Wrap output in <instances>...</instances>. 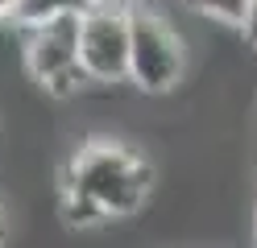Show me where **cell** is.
Wrapping results in <instances>:
<instances>
[{
  "label": "cell",
  "mask_w": 257,
  "mask_h": 248,
  "mask_svg": "<svg viewBox=\"0 0 257 248\" xmlns=\"http://www.w3.org/2000/svg\"><path fill=\"white\" fill-rule=\"evenodd\" d=\"M154 165L128 141L87 137L58 170V215L67 227L91 231L133 215L154 194Z\"/></svg>",
  "instance_id": "cell-1"
},
{
  "label": "cell",
  "mask_w": 257,
  "mask_h": 248,
  "mask_svg": "<svg viewBox=\"0 0 257 248\" xmlns=\"http://www.w3.org/2000/svg\"><path fill=\"white\" fill-rule=\"evenodd\" d=\"M187 75V42L154 0L128 5V83L146 95H170Z\"/></svg>",
  "instance_id": "cell-2"
},
{
  "label": "cell",
  "mask_w": 257,
  "mask_h": 248,
  "mask_svg": "<svg viewBox=\"0 0 257 248\" xmlns=\"http://www.w3.org/2000/svg\"><path fill=\"white\" fill-rule=\"evenodd\" d=\"M79 13L83 9H62L42 17V21L25 25V42H21L29 79L46 95H58V99L87 87L83 62H79Z\"/></svg>",
  "instance_id": "cell-3"
},
{
  "label": "cell",
  "mask_w": 257,
  "mask_h": 248,
  "mask_svg": "<svg viewBox=\"0 0 257 248\" xmlns=\"http://www.w3.org/2000/svg\"><path fill=\"white\" fill-rule=\"evenodd\" d=\"M79 62L95 87L128 83V5L87 0L79 13Z\"/></svg>",
  "instance_id": "cell-4"
},
{
  "label": "cell",
  "mask_w": 257,
  "mask_h": 248,
  "mask_svg": "<svg viewBox=\"0 0 257 248\" xmlns=\"http://www.w3.org/2000/svg\"><path fill=\"white\" fill-rule=\"evenodd\" d=\"M187 5L195 9L199 17L216 21V25H232V29H240V21H245V9H249V0H187Z\"/></svg>",
  "instance_id": "cell-5"
},
{
  "label": "cell",
  "mask_w": 257,
  "mask_h": 248,
  "mask_svg": "<svg viewBox=\"0 0 257 248\" xmlns=\"http://www.w3.org/2000/svg\"><path fill=\"white\" fill-rule=\"evenodd\" d=\"M240 38H245V46L257 54V0H249V9H245V21H240Z\"/></svg>",
  "instance_id": "cell-6"
},
{
  "label": "cell",
  "mask_w": 257,
  "mask_h": 248,
  "mask_svg": "<svg viewBox=\"0 0 257 248\" xmlns=\"http://www.w3.org/2000/svg\"><path fill=\"white\" fill-rule=\"evenodd\" d=\"M25 5H29V0H0V21H13V25H21Z\"/></svg>",
  "instance_id": "cell-7"
},
{
  "label": "cell",
  "mask_w": 257,
  "mask_h": 248,
  "mask_svg": "<svg viewBox=\"0 0 257 248\" xmlns=\"http://www.w3.org/2000/svg\"><path fill=\"white\" fill-rule=\"evenodd\" d=\"M9 211H5V203H0V248H9Z\"/></svg>",
  "instance_id": "cell-8"
},
{
  "label": "cell",
  "mask_w": 257,
  "mask_h": 248,
  "mask_svg": "<svg viewBox=\"0 0 257 248\" xmlns=\"http://www.w3.org/2000/svg\"><path fill=\"white\" fill-rule=\"evenodd\" d=\"M253 236H257V207H253Z\"/></svg>",
  "instance_id": "cell-9"
}]
</instances>
